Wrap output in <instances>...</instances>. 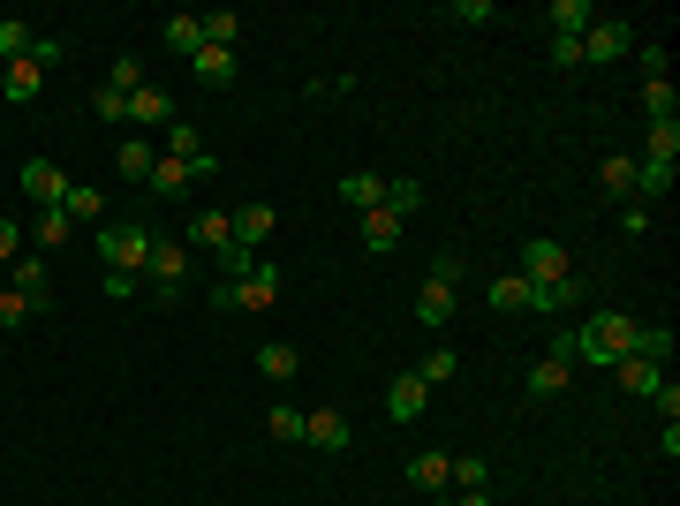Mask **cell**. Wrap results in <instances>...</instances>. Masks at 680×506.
I'll return each mask as SVG.
<instances>
[{"label":"cell","instance_id":"obj_1","mask_svg":"<svg viewBox=\"0 0 680 506\" xmlns=\"http://www.w3.org/2000/svg\"><path fill=\"white\" fill-rule=\"evenodd\" d=\"M628 348H636V318H628V310H597L590 326H575V363H597V371H612Z\"/></svg>","mask_w":680,"mask_h":506},{"label":"cell","instance_id":"obj_2","mask_svg":"<svg viewBox=\"0 0 680 506\" xmlns=\"http://www.w3.org/2000/svg\"><path fill=\"white\" fill-rule=\"evenodd\" d=\"M61 53H69L61 39H39L23 61H8V69H0V99H8V106H31L39 84H45V69H61Z\"/></svg>","mask_w":680,"mask_h":506},{"label":"cell","instance_id":"obj_3","mask_svg":"<svg viewBox=\"0 0 680 506\" xmlns=\"http://www.w3.org/2000/svg\"><path fill=\"white\" fill-rule=\"evenodd\" d=\"M272 302H280V265H265V257H257V265L243 272V280L213 288V310H250V318H265Z\"/></svg>","mask_w":680,"mask_h":506},{"label":"cell","instance_id":"obj_4","mask_svg":"<svg viewBox=\"0 0 680 506\" xmlns=\"http://www.w3.org/2000/svg\"><path fill=\"white\" fill-rule=\"evenodd\" d=\"M522 280H529V288H559V280H575V257H567V242H553V235H529V242H522Z\"/></svg>","mask_w":680,"mask_h":506},{"label":"cell","instance_id":"obj_5","mask_svg":"<svg viewBox=\"0 0 680 506\" xmlns=\"http://www.w3.org/2000/svg\"><path fill=\"white\" fill-rule=\"evenodd\" d=\"M99 257H106L114 272H144V257H152V227H144V219L99 227Z\"/></svg>","mask_w":680,"mask_h":506},{"label":"cell","instance_id":"obj_6","mask_svg":"<svg viewBox=\"0 0 680 506\" xmlns=\"http://www.w3.org/2000/svg\"><path fill=\"white\" fill-rule=\"evenodd\" d=\"M642 31L636 23H612V16H597L590 31H583V61H620V53H636Z\"/></svg>","mask_w":680,"mask_h":506},{"label":"cell","instance_id":"obj_7","mask_svg":"<svg viewBox=\"0 0 680 506\" xmlns=\"http://www.w3.org/2000/svg\"><path fill=\"white\" fill-rule=\"evenodd\" d=\"M302 446H318V454H348V446H356V423L340 416V409H318V416H302Z\"/></svg>","mask_w":680,"mask_h":506},{"label":"cell","instance_id":"obj_8","mask_svg":"<svg viewBox=\"0 0 680 506\" xmlns=\"http://www.w3.org/2000/svg\"><path fill=\"white\" fill-rule=\"evenodd\" d=\"M159 144H167V159H182V167L197 174V182H205V174H219V159L205 152V136H197L189 122H167V136H159Z\"/></svg>","mask_w":680,"mask_h":506},{"label":"cell","instance_id":"obj_9","mask_svg":"<svg viewBox=\"0 0 680 506\" xmlns=\"http://www.w3.org/2000/svg\"><path fill=\"white\" fill-rule=\"evenodd\" d=\"M69 189H76V182H69V174L53 167V159H23V197H31L39 211H53L61 197H69Z\"/></svg>","mask_w":680,"mask_h":506},{"label":"cell","instance_id":"obj_10","mask_svg":"<svg viewBox=\"0 0 680 506\" xmlns=\"http://www.w3.org/2000/svg\"><path fill=\"white\" fill-rule=\"evenodd\" d=\"M8 288H23V296L39 302V318L53 310V280H45V250H23L16 265H8Z\"/></svg>","mask_w":680,"mask_h":506},{"label":"cell","instance_id":"obj_11","mask_svg":"<svg viewBox=\"0 0 680 506\" xmlns=\"http://www.w3.org/2000/svg\"><path fill=\"white\" fill-rule=\"evenodd\" d=\"M182 272H189V250H182V242H167V235H152L144 280H152V288H182Z\"/></svg>","mask_w":680,"mask_h":506},{"label":"cell","instance_id":"obj_12","mask_svg":"<svg viewBox=\"0 0 680 506\" xmlns=\"http://www.w3.org/2000/svg\"><path fill=\"white\" fill-rule=\"evenodd\" d=\"M424 401H431V385L416 379V371H401V379L385 385V416H393V423H416V416H424Z\"/></svg>","mask_w":680,"mask_h":506},{"label":"cell","instance_id":"obj_13","mask_svg":"<svg viewBox=\"0 0 680 506\" xmlns=\"http://www.w3.org/2000/svg\"><path fill=\"white\" fill-rule=\"evenodd\" d=\"M128 122H136V128H167L174 122V99L159 84H136V91H128Z\"/></svg>","mask_w":680,"mask_h":506},{"label":"cell","instance_id":"obj_14","mask_svg":"<svg viewBox=\"0 0 680 506\" xmlns=\"http://www.w3.org/2000/svg\"><path fill=\"white\" fill-rule=\"evenodd\" d=\"M159 45H167L174 61H197V53H205V23H197V16H167V23H159Z\"/></svg>","mask_w":680,"mask_h":506},{"label":"cell","instance_id":"obj_15","mask_svg":"<svg viewBox=\"0 0 680 506\" xmlns=\"http://www.w3.org/2000/svg\"><path fill=\"white\" fill-rule=\"evenodd\" d=\"M575 385V363H559V355H537L529 363V401H559Z\"/></svg>","mask_w":680,"mask_h":506},{"label":"cell","instance_id":"obj_16","mask_svg":"<svg viewBox=\"0 0 680 506\" xmlns=\"http://www.w3.org/2000/svg\"><path fill=\"white\" fill-rule=\"evenodd\" d=\"M612 379H620V393H636V401H650V393L666 385V363H642V355H620V363H612Z\"/></svg>","mask_w":680,"mask_h":506},{"label":"cell","instance_id":"obj_17","mask_svg":"<svg viewBox=\"0 0 680 506\" xmlns=\"http://www.w3.org/2000/svg\"><path fill=\"white\" fill-rule=\"evenodd\" d=\"M545 23H553V39H583V31L597 23V8H590V0H553Z\"/></svg>","mask_w":680,"mask_h":506},{"label":"cell","instance_id":"obj_18","mask_svg":"<svg viewBox=\"0 0 680 506\" xmlns=\"http://www.w3.org/2000/svg\"><path fill=\"white\" fill-rule=\"evenodd\" d=\"M189 69H197V84H205V91H227V84H235V69H243V61H235L227 45H205V53H197Z\"/></svg>","mask_w":680,"mask_h":506},{"label":"cell","instance_id":"obj_19","mask_svg":"<svg viewBox=\"0 0 680 506\" xmlns=\"http://www.w3.org/2000/svg\"><path fill=\"white\" fill-rule=\"evenodd\" d=\"M680 159V122H650V136H642V167H673Z\"/></svg>","mask_w":680,"mask_h":506},{"label":"cell","instance_id":"obj_20","mask_svg":"<svg viewBox=\"0 0 680 506\" xmlns=\"http://www.w3.org/2000/svg\"><path fill=\"white\" fill-rule=\"evenodd\" d=\"M363 250L371 257H385V250H401V219H393V211H363Z\"/></svg>","mask_w":680,"mask_h":506},{"label":"cell","instance_id":"obj_21","mask_svg":"<svg viewBox=\"0 0 680 506\" xmlns=\"http://www.w3.org/2000/svg\"><path fill=\"white\" fill-rule=\"evenodd\" d=\"M272 227H280V211H272V205H243V211H235V242H243V250H257Z\"/></svg>","mask_w":680,"mask_h":506},{"label":"cell","instance_id":"obj_22","mask_svg":"<svg viewBox=\"0 0 680 506\" xmlns=\"http://www.w3.org/2000/svg\"><path fill=\"white\" fill-rule=\"evenodd\" d=\"M257 371H265V379H296L302 348H296V340H265V348H257Z\"/></svg>","mask_w":680,"mask_h":506},{"label":"cell","instance_id":"obj_23","mask_svg":"<svg viewBox=\"0 0 680 506\" xmlns=\"http://www.w3.org/2000/svg\"><path fill=\"white\" fill-rule=\"evenodd\" d=\"M144 182H152V197H182V189H189L197 174L182 167V159H167V152H159V159H152V174H144Z\"/></svg>","mask_w":680,"mask_h":506},{"label":"cell","instance_id":"obj_24","mask_svg":"<svg viewBox=\"0 0 680 506\" xmlns=\"http://www.w3.org/2000/svg\"><path fill=\"white\" fill-rule=\"evenodd\" d=\"M416 318H424V326H454V288L424 280V288H416Z\"/></svg>","mask_w":680,"mask_h":506},{"label":"cell","instance_id":"obj_25","mask_svg":"<svg viewBox=\"0 0 680 506\" xmlns=\"http://www.w3.org/2000/svg\"><path fill=\"white\" fill-rule=\"evenodd\" d=\"M597 182H605V197H636V159H628V152H605Z\"/></svg>","mask_w":680,"mask_h":506},{"label":"cell","instance_id":"obj_26","mask_svg":"<svg viewBox=\"0 0 680 506\" xmlns=\"http://www.w3.org/2000/svg\"><path fill=\"white\" fill-rule=\"evenodd\" d=\"M642 114H650V122H680V91L666 84V76H650V84H642Z\"/></svg>","mask_w":680,"mask_h":506},{"label":"cell","instance_id":"obj_27","mask_svg":"<svg viewBox=\"0 0 680 506\" xmlns=\"http://www.w3.org/2000/svg\"><path fill=\"white\" fill-rule=\"evenodd\" d=\"M197 23H205V45H227V53L243 45V16H235V8H213V16H197Z\"/></svg>","mask_w":680,"mask_h":506},{"label":"cell","instance_id":"obj_28","mask_svg":"<svg viewBox=\"0 0 680 506\" xmlns=\"http://www.w3.org/2000/svg\"><path fill=\"white\" fill-rule=\"evenodd\" d=\"M61 211H69V219H91V227H106V197H99L91 182H76V189L61 197Z\"/></svg>","mask_w":680,"mask_h":506},{"label":"cell","instance_id":"obj_29","mask_svg":"<svg viewBox=\"0 0 680 506\" xmlns=\"http://www.w3.org/2000/svg\"><path fill=\"white\" fill-rule=\"evenodd\" d=\"M492 310H499V318L529 310V280H522V272H499V280H492Z\"/></svg>","mask_w":680,"mask_h":506},{"label":"cell","instance_id":"obj_30","mask_svg":"<svg viewBox=\"0 0 680 506\" xmlns=\"http://www.w3.org/2000/svg\"><path fill=\"white\" fill-rule=\"evenodd\" d=\"M31 318H39V302L23 296V288H0V333H23Z\"/></svg>","mask_w":680,"mask_h":506},{"label":"cell","instance_id":"obj_31","mask_svg":"<svg viewBox=\"0 0 680 506\" xmlns=\"http://www.w3.org/2000/svg\"><path fill=\"white\" fill-rule=\"evenodd\" d=\"M340 197L363 205V211H379L385 205V182H379V174H340Z\"/></svg>","mask_w":680,"mask_h":506},{"label":"cell","instance_id":"obj_32","mask_svg":"<svg viewBox=\"0 0 680 506\" xmlns=\"http://www.w3.org/2000/svg\"><path fill=\"white\" fill-rule=\"evenodd\" d=\"M69 227H76V219L53 205V211H39V219H31V242H39V250H61V242H69Z\"/></svg>","mask_w":680,"mask_h":506},{"label":"cell","instance_id":"obj_33","mask_svg":"<svg viewBox=\"0 0 680 506\" xmlns=\"http://www.w3.org/2000/svg\"><path fill=\"white\" fill-rule=\"evenodd\" d=\"M628 355H642V363H666L673 355V326H636V348Z\"/></svg>","mask_w":680,"mask_h":506},{"label":"cell","instance_id":"obj_34","mask_svg":"<svg viewBox=\"0 0 680 506\" xmlns=\"http://www.w3.org/2000/svg\"><path fill=\"white\" fill-rule=\"evenodd\" d=\"M673 197V167H636V205H658Z\"/></svg>","mask_w":680,"mask_h":506},{"label":"cell","instance_id":"obj_35","mask_svg":"<svg viewBox=\"0 0 680 506\" xmlns=\"http://www.w3.org/2000/svg\"><path fill=\"white\" fill-rule=\"evenodd\" d=\"M409 484H416V492H439V484H446V454H416V462H409Z\"/></svg>","mask_w":680,"mask_h":506},{"label":"cell","instance_id":"obj_36","mask_svg":"<svg viewBox=\"0 0 680 506\" xmlns=\"http://www.w3.org/2000/svg\"><path fill=\"white\" fill-rule=\"evenodd\" d=\"M91 114H99V122H128V91L122 84H99V91H91Z\"/></svg>","mask_w":680,"mask_h":506},{"label":"cell","instance_id":"obj_37","mask_svg":"<svg viewBox=\"0 0 680 506\" xmlns=\"http://www.w3.org/2000/svg\"><path fill=\"white\" fill-rule=\"evenodd\" d=\"M114 159H122V174H152V159H159V152H152L144 136H122V144H114Z\"/></svg>","mask_w":680,"mask_h":506},{"label":"cell","instance_id":"obj_38","mask_svg":"<svg viewBox=\"0 0 680 506\" xmlns=\"http://www.w3.org/2000/svg\"><path fill=\"white\" fill-rule=\"evenodd\" d=\"M416 205H424V182H385V211L393 219H409Z\"/></svg>","mask_w":680,"mask_h":506},{"label":"cell","instance_id":"obj_39","mask_svg":"<svg viewBox=\"0 0 680 506\" xmlns=\"http://www.w3.org/2000/svg\"><path fill=\"white\" fill-rule=\"evenodd\" d=\"M31 45H39V31H31V23H0V61H23Z\"/></svg>","mask_w":680,"mask_h":506},{"label":"cell","instance_id":"obj_40","mask_svg":"<svg viewBox=\"0 0 680 506\" xmlns=\"http://www.w3.org/2000/svg\"><path fill=\"white\" fill-rule=\"evenodd\" d=\"M454 371H462V355H454V348H431V355H424V371H416V379H424V385H446V379H454Z\"/></svg>","mask_w":680,"mask_h":506},{"label":"cell","instance_id":"obj_41","mask_svg":"<svg viewBox=\"0 0 680 506\" xmlns=\"http://www.w3.org/2000/svg\"><path fill=\"white\" fill-rule=\"evenodd\" d=\"M431 280H439V288H462V280H468V257L439 250V257H431Z\"/></svg>","mask_w":680,"mask_h":506},{"label":"cell","instance_id":"obj_42","mask_svg":"<svg viewBox=\"0 0 680 506\" xmlns=\"http://www.w3.org/2000/svg\"><path fill=\"white\" fill-rule=\"evenodd\" d=\"M265 431H272L280 446H296V438H302V409H272V416H265Z\"/></svg>","mask_w":680,"mask_h":506},{"label":"cell","instance_id":"obj_43","mask_svg":"<svg viewBox=\"0 0 680 506\" xmlns=\"http://www.w3.org/2000/svg\"><path fill=\"white\" fill-rule=\"evenodd\" d=\"M16 257H23V227L0 211V265H16Z\"/></svg>","mask_w":680,"mask_h":506},{"label":"cell","instance_id":"obj_44","mask_svg":"<svg viewBox=\"0 0 680 506\" xmlns=\"http://www.w3.org/2000/svg\"><path fill=\"white\" fill-rule=\"evenodd\" d=\"M106 296L128 302V296H144V272H106Z\"/></svg>","mask_w":680,"mask_h":506},{"label":"cell","instance_id":"obj_45","mask_svg":"<svg viewBox=\"0 0 680 506\" xmlns=\"http://www.w3.org/2000/svg\"><path fill=\"white\" fill-rule=\"evenodd\" d=\"M545 355H559V363H575V326H559V333L545 340Z\"/></svg>","mask_w":680,"mask_h":506},{"label":"cell","instance_id":"obj_46","mask_svg":"<svg viewBox=\"0 0 680 506\" xmlns=\"http://www.w3.org/2000/svg\"><path fill=\"white\" fill-rule=\"evenodd\" d=\"M553 61L559 69H583V39H553Z\"/></svg>","mask_w":680,"mask_h":506},{"label":"cell","instance_id":"obj_47","mask_svg":"<svg viewBox=\"0 0 680 506\" xmlns=\"http://www.w3.org/2000/svg\"><path fill=\"white\" fill-rule=\"evenodd\" d=\"M106 84H122V91H136V84H144V69H136V61H128V53H122V61H114V76H106Z\"/></svg>","mask_w":680,"mask_h":506},{"label":"cell","instance_id":"obj_48","mask_svg":"<svg viewBox=\"0 0 680 506\" xmlns=\"http://www.w3.org/2000/svg\"><path fill=\"white\" fill-rule=\"evenodd\" d=\"M650 401H658V416H666V423H680V385H658Z\"/></svg>","mask_w":680,"mask_h":506},{"label":"cell","instance_id":"obj_49","mask_svg":"<svg viewBox=\"0 0 680 506\" xmlns=\"http://www.w3.org/2000/svg\"><path fill=\"white\" fill-rule=\"evenodd\" d=\"M454 506H492V499H484V492H462V499H454Z\"/></svg>","mask_w":680,"mask_h":506},{"label":"cell","instance_id":"obj_50","mask_svg":"<svg viewBox=\"0 0 680 506\" xmlns=\"http://www.w3.org/2000/svg\"><path fill=\"white\" fill-rule=\"evenodd\" d=\"M446 506H454V499H446Z\"/></svg>","mask_w":680,"mask_h":506}]
</instances>
